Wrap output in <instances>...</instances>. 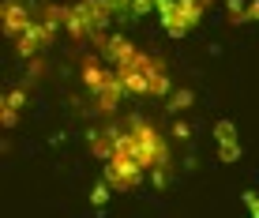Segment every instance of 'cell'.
<instances>
[{
	"mask_svg": "<svg viewBox=\"0 0 259 218\" xmlns=\"http://www.w3.org/2000/svg\"><path fill=\"white\" fill-rule=\"evenodd\" d=\"M117 151L132 154L143 169L154 173V185H165L173 158H169V139L162 135L158 124H150L147 117H128V124L117 128Z\"/></svg>",
	"mask_w": 259,
	"mask_h": 218,
	"instance_id": "6da1fadb",
	"label": "cell"
},
{
	"mask_svg": "<svg viewBox=\"0 0 259 218\" xmlns=\"http://www.w3.org/2000/svg\"><path fill=\"white\" fill-rule=\"evenodd\" d=\"M117 76H120L124 94H154V98L173 94V79H169L165 60L154 57V53H147V49H143L132 64L117 68Z\"/></svg>",
	"mask_w": 259,
	"mask_h": 218,
	"instance_id": "7a4b0ae2",
	"label": "cell"
},
{
	"mask_svg": "<svg viewBox=\"0 0 259 218\" xmlns=\"http://www.w3.org/2000/svg\"><path fill=\"white\" fill-rule=\"evenodd\" d=\"M79 79H83V87L94 94L98 113H102V117L117 113V102H120V94H124L117 68H105L102 57H83V60H79Z\"/></svg>",
	"mask_w": 259,
	"mask_h": 218,
	"instance_id": "3957f363",
	"label": "cell"
},
{
	"mask_svg": "<svg viewBox=\"0 0 259 218\" xmlns=\"http://www.w3.org/2000/svg\"><path fill=\"white\" fill-rule=\"evenodd\" d=\"M113 19V4L109 0H75L64 12V30L71 38H87V34H102V26Z\"/></svg>",
	"mask_w": 259,
	"mask_h": 218,
	"instance_id": "277c9868",
	"label": "cell"
},
{
	"mask_svg": "<svg viewBox=\"0 0 259 218\" xmlns=\"http://www.w3.org/2000/svg\"><path fill=\"white\" fill-rule=\"evenodd\" d=\"M210 8V0H158V15H162V26L173 38L188 34L195 23L203 19V12Z\"/></svg>",
	"mask_w": 259,
	"mask_h": 218,
	"instance_id": "5b68a950",
	"label": "cell"
},
{
	"mask_svg": "<svg viewBox=\"0 0 259 218\" xmlns=\"http://www.w3.org/2000/svg\"><path fill=\"white\" fill-rule=\"evenodd\" d=\"M143 173L147 169L139 166L132 154H113V158H105V180H109V188H117V192H132V188H139V180H143Z\"/></svg>",
	"mask_w": 259,
	"mask_h": 218,
	"instance_id": "8992f818",
	"label": "cell"
},
{
	"mask_svg": "<svg viewBox=\"0 0 259 218\" xmlns=\"http://www.w3.org/2000/svg\"><path fill=\"white\" fill-rule=\"evenodd\" d=\"M94 45H98V53H102V60H109L113 68L132 64V60L143 53L139 45L132 38H124V34H94Z\"/></svg>",
	"mask_w": 259,
	"mask_h": 218,
	"instance_id": "52a82bcc",
	"label": "cell"
},
{
	"mask_svg": "<svg viewBox=\"0 0 259 218\" xmlns=\"http://www.w3.org/2000/svg\"><path fill=\"white\" fill-rule=\"evenodd\" d=\"M30 23H34L30 4H23V0H4V30L12 34V38H19Z\"/></svg>",
	"mask_w": 259,
	"mask_h": 218,
	"instance_id": "ba28073f",
	"label": "cell"
},
{
	"mask_svg": "<svg viewBox=\"0 0 259 218\" xmlns=\"http://www.w3.org/2000/svg\"><path fill=\"white\" fill-rule=\"evenodd\" d=\"M214 139H218L222 162H237L240 158V135L233 128V121H218V124H214Z\"/></svg>",
	"mask_w": 259,
	"mask_h": 218,
	"instance_id": "9c48e42d",
	"label": "cell"
},
{
	"mask_svg": "<svg viewBox=\"0 0 259 218\" xmlns=\"http://www.w3.org/2000/svg\"><path fill=\"white\" fill-rule=\"evenodd\" d=\"M23 102H26V83H15V87L4 94V105H0V121H4V128H12V124H15Z\"/></svg>",
	"mask_w": 259,
	"mask_h": 218,
	"instance_id": "30bf717a",
	"label": "cell"
},
{
	"mask_svg": "<svg viewBox=\"0 0 259 218\" xmlns=\"http://www.w3.org/2000/svg\"><path fill=\"white\" fill-rule=\"evenodd\" d=\"M226 12H229V23H248V4L244 0H229Z\"/></svg>",
	"mask_w": 259,
	"mask_h": 218,
	"instance_id": "8fae6325",
	"label": "cell"
},
{
	"mask_svg": "<svg viewBox=\"0 0 259 218\" xmlns=\"http://www.w3.org/2000/svg\"><path fill=\"white\" fill-rule=\"evenodd\" d=\"M192 105V90H173V94H169V109H173V113H181V109H188Z\"/></svg>",
	"mask_w": 259,
	"mask_h": 218,
	"instance_id": "7c38bea8",
	"label": "cell"
},
{
	"mask_svg": "<svg viewBox=\"0 0 259 218\" xmlns=\"http://www.w3.org/2000/svg\"><path fill=\"white\" fill-rule=\"evenodd\" d=\"M105 199H109V180H98V185H94V192H91V203L94 207H105Z\"/></svg>",
	"mask_w": 259,
	"mask_h": 218,
	"instance_id": "4fadbf2b",
	"label": "cell"
},
{
	"mask_svg": "<svg viewBox=\"0 0 259 218\" xmlns=\"http://www.w3.org/2000/svg\"><path fill=\"white\" fill-rule=\"evenodd\" d=\"M240 199H244V207H248V214H252V218H259V192H244V196H240Z\"/></svg>",
	"mask_w": 259,
	"mask_h": 218,
	"instance_id": "5bb4252c",
	"label": "cell"
},
{
	"mask_svg": "<svg viewBox=\"0 0 259 218\" xmlns=\"http://www.w3.org/2000/svg\"><path fill=\"white\" fill-rule=\"evenodd\" d=\"M150 8H158V0H132V15H147Z\"/></svg>",
	"mask_w": 259,
	"mask_h": 218,
	"instance_id": "9a60e30c",
	"label": "cell"
},
{
	"mask_svg": "<svg viewBox=\"0 0 259 218\" xmlns=\"http://www.w3.org/2000/svg\"><path fill=\"white\" fill-rule=\"evenodd\" d=\"M188 135H192V128H188L184 121H177V124H173V139H188Z\"/></svg>",
	"mask_w": 259,
	"mask_h": 218,
	"instance_id": "2e32d148",
	"label": "cell"
},
{
	"mask_svg": "<svg viewBox=\"0 0 259 218\" xmlns=\"http://www.w3.org/2000/svg\"><path fill=\"white\" fill-rule=\"evenodd\" d=\"M248 23H259V0H252V4H248Z\"/></svg>",
	"mask_w": 259,
	"mask_h": 218,
	"instance_id": "e0dca14e",
	"label": "cell"
}]
</instances>
